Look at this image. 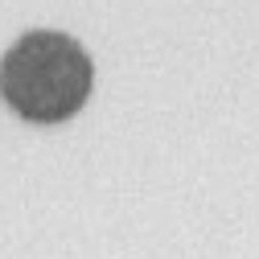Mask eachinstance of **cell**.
I'll return each instance as SVG.
<instances>
[{
	"label": "cell",
	"instance_id": "1",
	"mask_svg": "<svg viewBox=\"0 0 259 259\" xmlns=\"http://www.w3.org/2000/svg\"><path fill=\"white\" fill-rule=\"evenodd\" d=\"M95 87L87 46L62 29H25L0 54V103L21 123L58 127L74 119Z\"/></svg>",
	"mask_w": 259,
	"mask_h": 259
}]
</instances>
